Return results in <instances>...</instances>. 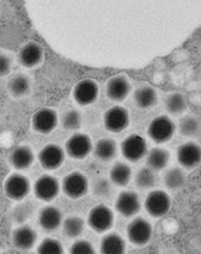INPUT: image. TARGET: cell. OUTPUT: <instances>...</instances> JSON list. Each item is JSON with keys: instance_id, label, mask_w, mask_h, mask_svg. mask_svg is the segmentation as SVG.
Segmentation results:
<instances>
[{"instance_id": "cell-1", "label": "cell", "mask_w": 201, "mask_h": 254, "mask_svg": "<svg viewBox=\"0 0 201 254\" xmlns=\"http://www.w3.org/2000/svg\"><path fill=\"white\" fill-rule=\"evenodd\" d=\"M175 130V123L168 116L161 115L151 122L147 134L156 144H165L173 138Z\"/></svg>"}, {"instance_id": "cell-2", "label": "cell", "mask_w": 201, "mask_h": 254, "mask_svg": "<svg viewBox=\"0 0 201 254\" xmlns=\"http://www.w3.org/2000/svg\"><path fill=\"white\" fill-rule=\"evenodd\" d=\"M172 206V200L169 195L162 190H154L147 194L145 198L144 207L152 217L160 218L165 216Z\"/></svg>"}, {"instance_id": "cell-3", "label": "cell", "mask_w": 201, "mask_h": 254, "mask_svg": "<svg viewBox=\"0 0 201 254\" xmlns=\"http://www.w3.org/2000/svg\"><path fill=\"white\" fill-rule=\"evenodd\" d=\"M113 220V211L105 205H97L89 211L88 225L98 234H103L108 231L112 227Z\"/></svg>"}, {"instance_id": "cell-4", "label": "cell", "mask_w": 201, "mask_h": 254, "mask_svg": "<svg viewBox=\"0 0 201 254\" xmlns=\"http://www.w3.org/2000/svg\"><path fill=\"white\" fill-rule=\"evenodd\" d=\"M88 180L83 173L74 171L64 178L62 182L63 192L72 199H78L88 192Z\"/></svg>"}, {"instance_id": "cell-5", "label": "cell", "mask_w": 201, "mask_h": 254, "mask_svg": "<svg viewBox=\"0 0 201 254\" xmlns=\"http://www.w3.org/2000/svg\"><path fill=\"white\" fill-rule=\"evenodd\" d=\"M126 235L133 245L145 246L152 239L153 228L146 219L142 218V217H136L128 225Z\"/></svg>"}, {"instance_id": "cell-6", "label": "cell", "mask_w": 201, "mask_h": 254, "mask_svg": "<svg viewBox=\"0 0 201 254\" xmlns=\"http://www.w3.org/2000/svg\"><path fill=\"white\" fill-rule=\"evenodd\" d=\"M123 157L130 162H137L147 153L146 140L139 135H130L121 144Z\"/></svg>"}, {"instance_id": "cell-7", "label": "cell", "mask_w": 201, "mask_h": 254, "mask_svg": "<svg viewBox=\"0 0 201 254\" xmlns=\"http://www.w3.org/2000/svg\"><path fill=\"white\" fill-rule=\"evenodd\" d=\"M93 142L89 136L76 133L68 138L65 144V151L70 157L81 160L86 158L93 150Z\"/></svg>"}, {"instance_id": "cell-8", "label": "cell", "mask_w": 201, "mask_h": 254, "mask_svg": "<svg viewBox=\"0 0 201 254\" xmlns=\"http://www.w3.org/2000/svg\"><path fill=\"white\" fill-rule=\"evenodd\" d=\"M65 160V151L59 145L49 144L43 147L39 152V161L45 170H56Z\"/></svg>"}, {"instance_id": "cell-9", "label": "cell", "mask_w": 201, "mask_h": 254, "mask_svg": "<svg viewBox=\"0 0 201 254\" xmlns=\"http://www.w3.org/2000/svg\"><path fill=\"white\" fill-rule=\"evenodd\" d=\"M7 196L14 200L23 199L30 192V182L28 178L20 173H13L7 178L3 184Z\"/></svg>"}, {"instance_id": "cell-10", "label": "cell", "mask_w": 201, "mask_h": 254, "mask_svg": "<svg viewBox=\"0 0 201 254\" xmlns=\"http://www.w3.org/2000/svg\"><path fill=\"white\" fill-rule=\"evenodd\" d=\"M130 116L128 110L122 107H113L109 109L103 115L105 128L111 133H120L129 125Z\"/></svg>"}, {"instance_id": "cell-11", "label": "cell", "mask_w": 201, "mask_h": 254, "mask_svg": "<svg viewBox=\"0 0 201 254\" xmlns=\"http://www.w3.org/2000/svg\"><path fill=\"white\" fill-rule=\"evenodd\" d=\"M60 192V182L56 178L44 174L40 177L34 183L35 196L44 202H51Z\"/></svg>"}, {"instance_id": "cell-12", "label": "cell", "mask_w": 201, "mask_h": 254, "mask_svg": "<svg viewBox=\"0 0 201 254\" xmlns=\"http://www.w3.org/2000/svg\"><path fill=\"white\" fill-rule=\"evenodd\" d=\"M98 94V84L92 79H83L76 84L73 91V97L75 101L83 107L93 104L97 100Z\"/></svg>"}, {"instance_id": "cell-13", "label": "cell", "mask_w": 201, "mask_h": 254, "mask_svg": "<svg viewBox=\"0 0 201 254\" xmlns=\"http://www.w3.org/2000/svg\"><path fill=\"white\" fill-rule=\"evenodd\" d=\"M177 160L179 165L188 170L198 167L201 160L199 145L194 141H188L179 146L177 149Z\"/></svg>"}, {"instance_id": "cell-14", "label": "cell", "mask_w": 201, "mask_h": 254, "mask_svg": "<svg viewBox=\"0 0 201 254\" xmlns=\"http://www.w3.org/2000/svg\"><path fill=\"white\" fill-rule=\"evenodd\" d=\"M57 114L54 110L44 108L40 109L32 116L33 128L40 134H50L57 126Z\"/></svg>"}, {"instance_id": "cell-15", "label": "cell", "mask_w": 201, "mask_h": 254, "mask_svg": "<svg viewBox=\"0 0 201 254\" xmlns=\"http://www.w3.org/2000/svg\"><path fill=\"white\" fill-rule=\"evenodd\" d=\"M115 209L124 217H132L141 209L140 197L133 190H122L115 200Z\"/></svg>"}, {"instance_id": "cell-16", "label": "cell", "mask_w": 201, "mask_h": 254, "mask_svg": "<svg viewBox=\"0 0 201 254\" xmlns=\"http://www.w3.org/2000/svg\"><path fill=\"white\" fill-rule=\"evenodd\" d=\"M131 91V84L128 78L118 75L111 77L105 84V94L107 97L115 102H122L126 99Z\"/></svg>"}, {"instance_id": "cell-17", "label": "cell", "mask_w": 201, "mask_h": 254, "mask_svg": "<svg viewBox=\"0 0 201 254\" xmlns=\"http://www.w3.org/2000/svg\"><path fill=\"white\" fill-rule=\"evenodd\" d=\"M63 214L55 206H46L42 208L39 214L40 226L45 231H54L62 225Z\"/></svg>"}, {"instance_id": "cell-18", "label": "cell", "mask_w": 201, "mask_h": 254, "mask_svg": "<svg viewBox=\"0 0 201 254\" xmlns=\"http://www.w3.org/2000/svg\"><path fill=\"white\" fill-rule=\"evenodd\" d=\"M43 58V49L35 42L25 44L19 52V61L24 67L32 68L41 63Z\"/></svg>"}, {"instance_id": "cell-19", "label": "cell", "mask_w": 201, "mask_h": 254, "mask_svg": "<svg viewBox=\"0 0 201 254\" xmlns=\"http://www.w3.org/2000/svg\"><path fill=\"white\" fill-rule=\"evenodd\" d=\"M35 231L30 226H21L12 232V243L19 250H30L36 241Z\"/></svg>"}, {"instance_id": "cell-20", "label": "cell", "mask_w": 201, "mask_h": 254, "mask_svg": "<svg viewBox=\"0 0 201 254\" xmlns=\"http://www.w3.org/2000/svg\"><path fill=\"white\" fill-rule=\"evenodd\" d=\"M34 153L28 146H18L10 155V163L17 170H25L32 166Z\"/></svg>"}, {"instance_id": "cell-21", "label": "cell", "mask_w": 201, "mask_h": 254, "mask_svg": "<svg viewBox=\"0 0 201 254\" xmlns=\"http://www.w3.org/2000/svg\"><path fill=\"white\" fill-rule=\"evenodd\" d=\"M100 252L103 254H122L125 252V242L117 232L105 235L100 242Z\"/></svg>"}, {"instance_id": "cell-22", "label": "cell", "mask_w": 201, "mask_h": 254, "mask_svg": "<svg viewBox=\"0 0 201 254\" xmlns=\"http://www.w3.org/2000/svg\"><path fill=\"white\" fill-rule=\"evenodd\" d=\"M93 150L95 157H96L98 160L108 162L110 160H112V159L117 156V142L111 138H101L93 147Z\"/></svg>"}, {"instance_id": "cell-23", "label": "cell", "mask_w": 201, "mask_h": 254, "mask_svg": "<svg viewBox=\"0 0 201 254\" xmlns=\"http://www.w3.org/2000/svg\"><path fill=\"white\" fill-rule=\"evenodd\" d=\"M169 151L164 148L155 147L146 153V167L152 169L153 171H161L168 165Z\"/></svg>"}, {"instance_id": "cell-24", "label": "cell", "mask_w": 201, "mask_h": 254, "mask_svg": "<svg viewBox=\"0 0 201 254\" xmlns=\"http://www.w3.org/2000/svg\"><path fill=\"white\" fill-rule=\"evenodd\" d=\"M132 170L128 163L118 161L110 170V181L117 187H126L131 181Z\"/></svg>"}, {"instance_id": "cell-25", "label": "cell", "mask_w": 201, "mask_h": 254, "mask_svg": "<svg viewBox=\"0 0 201 254\" xmlns=\"http://www.w3.org/2000/svg\"><path fill=\"white\" fill-rule=\"evenodd\" d=\"M134 101L141 109L153 108L157 102V93L154 88L150 86H142L134 91Z\"/></svg>"}, {"instance_id": "cell-26", "label": "cell", "mask_w": 201, "mask_h": 254, "mask_svg": "<svg viewBox=\"0 0 201 254\" xmlns=\"http://www.w3.org/2000/svg\"><path fill=\"white\" fill-rule=\"evenodd\" d=\"M187 177L181 168H173L165 173L164 182L169 190H179L186 184Z\"/></svg>"}, {"instance_id": "cell-27", "label": "cell", "mask_w": 201, "mask_h": 254, "mask_svg": "<svg viewBox=\"0 0 201 254\" xmlns=\"http://www.w3.org/2000/svg\"><path fill=\"white\" fill-rule=\"evenodd\" d=\"M9 91L13 97H23L30 91V80L24 75H15L11 78L8 84Z\"/></svg>"}, {"instance_id": "cell-28", "label": "cell", "mask_w": 201, "mask_h": 254, "mask_svg": "<svg viewBox=\"0 0 201 254\" xmlns=\"http://www.w3.org/2000/svg\"><path fill=\"white\" fill-rule=\"evenodd\" d=\"M178 131L185 137H197L200 133L199 120L195 116H185L179 122Z\"/></svg>"}, {"instance_id": "cell-29", "label": "cell", "mask_w": 201, "mask_h": 254, "mask_svg": "<svg viewBox=\"0 0 201 254\" xmlns=\"http://www.w3.org/2000/svg\"><path fill=\"white\" fill-rule=\"evenodd\" d=\"M135 184L141 190H150L154 188L156 183V174L149 167L142 168L137 171L135 176Z\"/></svg>"}, {"instance_id": "cell-30", "label": "cell", "mask_w": 201, "mask_h": 254, "mask_svg": "<svg viewBox=\"0 0 201 254\" xmlns=\"http://www.w3.org/2000/svg\"><path fill=\"white\" fill-rule=\"evenodd\" d=\"M165 107L171 114H181L187 109L186 98L182 93L173 92L167 95L165 100Z\"/></svg>"}, {"instance_id": "cell-31", "label": "cell", "mask_w": 201, "mask_h": 254, "mask_svg": "<svg viewBox=\"0 0 201 254\" xmlns=\"http://www.w3.org/2000/svg\"><path fill=\"white\" fill-rule=\"evenodd\" d=\"M85 222L77 216H71L63 221V231L68 238H77L82 235Z\"/></svg>"}, {"instance_id": "cell-32", "label": "cell", "mask_w": 201, "mask_h": 254, "mask_svg": "<svg viewBox=\"0 0 201 254\" xmlns=\"http://www.w3.org/2000/svg\"><path fill=\"white\" fill-rule=\"evenodd\" d=\"M62 125L67 130H76L82 126V115L76 110H70L62 118Z\"/></svg>"}, {"instance_id": "cell-33", "label": "cell", "mask_w": 201, "mask_h": 254, "mask_svg": "<svg viewBox=\"0 0 201 254\" xmlns=\"http://www.w3.org/2000/svg\"><path fill=\"white\" fill-rule=\"evenodd\" d=\"M38 253L40 254H62L64 253V248H63L62 243L53 239V238H46L40 243L38 247Z\"/></svg>"}, {"instance_id": "cell-34", "label": "cell", "mask_w": 201, "mask_h": 254, "mask_svg": "<svg viewBox=\"0 0 201 254\" xmlns=\"http://www.w3.org/2000/svg\"><path fill=\"white\" fill-rule=\"evenodd\" d=\"M94 194L96 195L97 197L100 198H107L111 195L112 192V189H111V184L108 179H98L94 185Z\"/></svg>"}, {"instance_id": "cell-35", "label": "cell", "mask_w": 201, "mask_h": 254, "mask_svg": "<svg viewBox=\"0 0 201 254\" xmlns=\"http://www.w3.org/2000/svg\"><path fill=\"white\" fill-rule=\"evenodd\" d=\"M72 254H94L95 249L91 242L87 240H77L72 245L70 249Z\"/></svg>"}, {"instance_id": "cell-36", "label": "cell", "mask_w": 201, "mask_h": 254, "mask_svg": "<svg viewBox=\"0 0 201 254\" xmlns=\"http://www.w3.org/2000/svg\"><path fill=\"white\" fill-rule=\"evenodd\" d=\"M11 70V61L4 54H0V77L7 76Z\"/></svg>"}]
</instances>
